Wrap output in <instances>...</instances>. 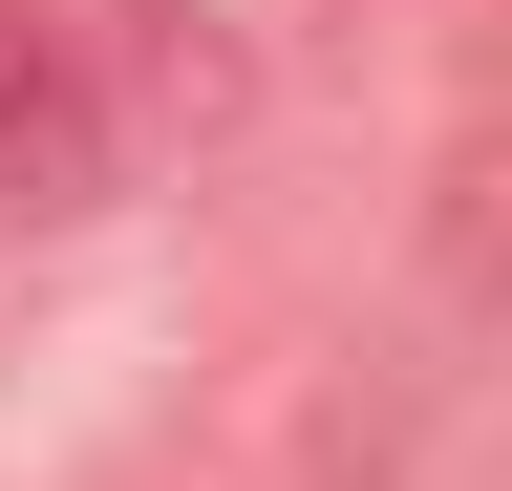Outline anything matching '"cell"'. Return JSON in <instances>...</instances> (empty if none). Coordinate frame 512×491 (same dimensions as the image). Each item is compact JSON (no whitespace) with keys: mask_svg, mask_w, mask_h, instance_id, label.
Here are the masks:
<instances>
[{"mask_svg":"<svg viewBox=\"0 0 512 491\" xmlns=\"http://www.w3.org/2000/svg\"><path fill=\"white\" fill-rule=\"evenodd\" d=\"M64 214H107V107L86 65L0 0V235H64Z\"/></svg>","mask_w":512,"mask_h":491,"instance_id":"cell-1","label":"cell"}]
</instances>
